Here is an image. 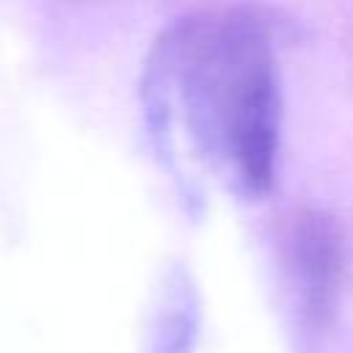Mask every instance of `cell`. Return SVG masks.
Masks as SVG:
<instances>
[{
  "label": "cell",
  "instance_id": "cell-1",
  "mask_svg": "<svg viewBox=\"0 0 353 353\" xmlns=\"http://www.w3.org/2000/svg\"><path fill=\"white\" fill-rule=\"evenodd\" d=\"M143 110L168 157H190L240 199L270 193L281 91L273 19L254 6L185 17L143 66Z\"/></svg>",
  "mask_w": 353,
  "mask_h": 353
},
{
  "label": "cell",
  "instance_id": "cell-2",
  "mask_svg": "<svg viewBox=\"0 0 353 353\" xmlns=\"http://www.w3.org/2000/svg\"><path fill=\"white\" fill-rule=\"evenodd\" d=\"M290 259L312 320H325L336 303L345 276V245L339 226L320 210L301 212L290 229Z\"/></svg>",
  "mask_w": 353,
  "mask_h": 353
}]
</instances>
